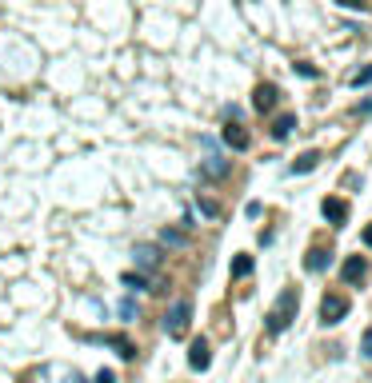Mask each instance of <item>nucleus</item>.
I'll use <instances>...</instances> for the list:
<instances>
[{
  "label": "nucleus",
  "instance_id": "obj_1",
  "mask_svg": "<svg viewBox=\"0 0 372 383\" xmlns=\"http://www.w3.org/2000/svg\"><path fill=\"white\" fill-rule=\"evenodd\" d=\"M297 308H301V292H297V288H284V292L277 295V304H272V312H268V332L280 336V332L297 319Z\"/></svg>",
  "mask_w": 372,
  "mask_h": 383
},
{
  "label": "nucleus",
  "instance_id": "obj_2",
  "mask_svg": "<svg viewBox=\"0 0 372 383\" xmlns=\"http://www.w3.org/2000/svg\"><path fill=\"white\" fill-rule=\"evenodd\" d=\"M188 323H192V304H188V299H176V304L168 308V316H164V332L172 339H185Z\"/></svg>",
  "mask_w": 372,
  "mask_h": 383
},
{
  "label": "nucleus",
  "instance_id": "obj_3",
  "mask_svg": "<svg viewBox=\"0 0 372 383\" xmlns=\"http://www.w3.org/2000/svg\"><path fill=\"white\" fill-rule=\"evenodd\" d=\"M349 316V299H345V295H325V299H321V323H340V319Z\"/></svg>",
  "mask_w": 372,
  "mask_h": 383
},
{
  "label": "nucleus",
  "instance_id": "obj_4",
  "mask_svg": "<svg viewBox=\"0 0 372 383\" xmlns=\"http://www.w3.org/2000/svg\"><path fill=\"white\" fill-rule=\"evenodd\" d=\"M132 260H137L140 271H156L161 268V248H156V244H137V248H132Z\"/></svg>",
  "mask_w": 372,
  "mask_h": 383
},
{
  "label": "nucleus",
  "instance_id": "obj_5",
  "mask_svg": "<svg viewBox=\"0 0 372 383\" xmlns=\"http://www.w3.org/2000/svg\"><path fill=\"white\" fill-rule=\"evenodd\" d=\"M224 144H229V148H233V152H244V148H248V144H253V140H248V132H244V124H236L233 116H229V124H224Z\"/></svg>",
  "mask_w": 372,
  "mask_h": 383
},
{
  "label": "nucleus",
  "instance_id": "obj_6",
  "mask_svg": "<svg viewBox=\"0 0 372 383\" xmlns=\"http://www.w3.org/2000/svg\"><path fill=\"white\" fill-rule=\"evenodd\" d=\"M229 172H233V160H224V156H209L200 164V176H205V180H224Z\"/></svg>",
  "mask_w": 372,
  "mask_h": 383
},
{
  "label": "nucleus",
  "instance_id": "obj_7",
  "mask_svg": "<svg viewBox=\"0 0 372 383\" xmlns=\"http://www.w3.org/2000/svg\"><path fill=\"white\" fill-rule=\"evenodd\" d=\"M340 275H345V284H360V280L369 275V260H364V256H349Z\"/></svg>",
  "mask_w": 372,
  "mask_h": 383
},
{
  "label": "nucleus",
  "instance_id": "obj_8",
  "mask_svg": "<svg viewBox=\"0 0 372 383\" xmlns=\"http://www.w3.org/2000/svg\"><path fill=\"white\" fill-rule=\"evenodd\" d=\"M277 84H260V88L253 92V108L256 112H272V108H277Z\"/></svg>",
  "mask_w": 372,
  "mask_h": 383
},
{
  "label": "nucleus",
  "instance_id": "obj_9",
  "mask_svg": "<svg viewBox=\"0 0 372 383\" xmlns=\"http://www.w3.org/2000/svg\"><path fill=\"white\" fill-rule=\"evenodd\" d=\"M188 363H192L196 371H205V367L212 363V351H209V343H205V339H196V343L188 347Z\"/></svg>",
  "mask_w": 372,
  "mask_h": 383
},
{
  "label": "nucleus",
  "instance_id": "obj_10",
  "mask_svg": "<svg viewBox=\"0 0 372 383\" xmlns=\"http://www.w3.org/2000/svg\"><path fill=\"white\" fill-rule=\"evenodd\" d=\"M321 212H325V220H332V224H345V220H349V203L336 200V196L321 203Z\"/></svg>",
  "mask_w": 372,
  "mask_h": 383
},
{
  "label": "nucleus",
  "instance_id": "obj_11",
  "mask_svg": "<svg viewBox=\"0 0 372 383\" xmlns=\"http://www.w3.org/2000/svg\"><path fill=\"white\" fill-rule=\"evenodd\" d=\"M292 128H297V116H292V112L277 116V120H272V140H284V136L292 132Z\"/></svg>",
  "mask_w": 372,
  "mask_h": 383
},
{
  "label": "nucleus",
  "instance_id": "obj_12",
  "mask_svg": "<svg viewBox=\"0 0 372 383\" xmlns=\"http://www.w3.org/2000/svg\"><path fill=\"white\" fill-rule=\"evenodd\" d=\"M104 343H108V347H117L120 360H132V356H137V347H132L124 336H104Z\"/></svg>",
  "mask_w": 372,
  "mask_h": 383
},
{
  "label": "nucleus",
  "instance_id": "obj_13",
  "mask_svg": "<svg viewBox=\"0 0 372 383\" xmlns=\"http://www.w3.org/2000/svg\"><path fill=\"white\" fill-rule=\"evenodd\" d=\"M304 268H308V271H325L328 268V251L325 248H312L308 256H304Z\"/></svg>",
  "mask_w": 372,
  "mask_h": 383
},
{
  "label": "nucleus",
  "instance_id": "obj_14",
  "mask_svg": "<svg viewBox=\"0 0 372 383\" xmlns=\"http://www.w3.org/2000/svg\"><path fill=\"white\" fill-rule=\"evenodd\" d=\"M233 275H236V280L253 275V256H236V260H233Z\"/></svg>",
  "mask_w": 372,
  "mask_h": 383
},
{
  "label": "nucleus",
  "instance_id": "obj_15",
  "mask_svg": "<svg viewBox=\"0 0 372 383\" xmlns=\"http://www.w3.org/2000/svg\"><path fill=\"white\" fill-rule=\"evenodd\" d=\"M316 160H321L316 152H304V156L297 160V164H292V172H297V176H304V172H312V168H316Z\"/></svg>",
  "mask_w": 372,
  "mask_h": 383
},
{
  "label": "nucleus",
  "instance_id": "obj_16",
  "mask_svg": "<svg viewBox=\"0 0 372 383\" xmlns=\"http://www.w3.org/2000/svg\"><path fill=\"white\" fill-rule=\"evenodd\" d=\"M161 244H172V248H181V244H185V232H176V227H164V232H161Z\"/></svg>",
  "mask_w": 372,
  "mask_h": 383
},
{
  "label": "nucleus",
  "instance_id": "obj_17",
  "mask_svg": "<svg viewBox=\"0 0 372 383\" xmlns=\"http://www.w3.org/2000/svg\"><path fill=\"white\" fill-rule=\"evenodd\" d=\"M124 288H132V292H140V288H148L144 271H128V275H124Z\"/></svg>",
  "mask_w": 372,
  "mask_h": 383
},
{
  "label": "nucleus",
  "instance_id": "obj_18",
  "mask_svg": "<svg viewBox=\"0 0 372 383\" xmlns=\"http://www.w3.org/2000/svg\"><path fill=\"white\" fill-rule=\"evenodd\" d=\"M196 203H200V212H205V216H220V203L209 200V196H196Z\"/></svg>",
  "mask_w": 372,
  "mask_h": 383
},
{
  "label": "nucleus",
  "instance_id": "obj_19",
  "mask_svg": "<svg viewBox=\"0 0 372 383\" xmlns=\"http://www.w3.org/2000/svg\"><path fill=\"white\" fill-rule=\"evenodd\" d=\"M360 356H364V360H372V328L364 332V339H360Z\"/></svg>",
  "mask_w": 372,
  "mask_h": 383
},
{
  "label": "nucleus",
  "instance_id": "obj_20",
  "mask_svg": "<svg viewBox=\"0 0 372 383\" xmlns=\"http://www.w3.org/2000/svg\"><path fill=\"white\" fill-rule=\"evenodd\" d=\"M352 84H356V88H360V84H372V64L364 68V72H356V80H352Z\"/></svg>",
  "mask_w": 372,
  "mask_h": 383
},
{
  "label": "nucleus",
  "instance_id": "obj_21",
  "mask_svg": "<svg viewBox=\"0 0 372 383\" xmlns=\"http://www.w3.org/2000/svg\"><path fill=\"white\" fill-rule=\"evenodd\" d=\"M120 316L132 319V316H137V304H132V299H124V304H120Z\"/></svg>",
  "mask_w": 372,
  "mask_h": 383
},
{
  "label": "nucleus",
  "instance_id": "obj_22",
  "mask_svg": "<svg viewBox=\"0 0 372 383\" xmlns=\"http://www.w3.org/2000/svg\"><path fill=\"white\" fill-rule=\"evenodd\" d=\"M96 383H117V375H113L108 367H100V371H96Z\"/></svg>",
  "mask_w": 372,
  "mask_h": 383
},
{
  "label": "nucleus",
  "instance_id": "obj_23",
  "mask_svg": "<svg viewBox=\"0 0 372 383\" xmlns=\"http://www.w3.org/2000/svg\"><path fill=\"white\" fill-rule=\"evenodd\" d=\"M336 4H345V8H360V12L369 8V0H336Z\"/></svg>",
  "mask_w": 372,
  "mask_h": 383
},
{
  "label": "nucleus",
  "instance_id": "obj_24",
  "mask_svg": "<svg viewBox=\"0 0 372 383\" xmlns=\"http://www.w3.org/2000/svg\"><path fill=\"white\" fill-rule=\"evenodd\" d=\"M364 244L372 248V227H364Z\"/></svg>",
  "mask_w": 372,
  "mask_h": 383
},
{
  "label": "nucleus",
  "instance_id": "obj_25",
  "mask_svg": "<svg viewBox=\"0 0 372 383\" xmlns=\"http://www.w3.org/2000/svg\"><path fill=\"white\" fill-rule=\"evenodd\" d=\"M69 383H84V380H80V375H72V380H69Z\"/></svg>",
  "mask_w": 372,
  "mask_h": 383
}]
</instances>
